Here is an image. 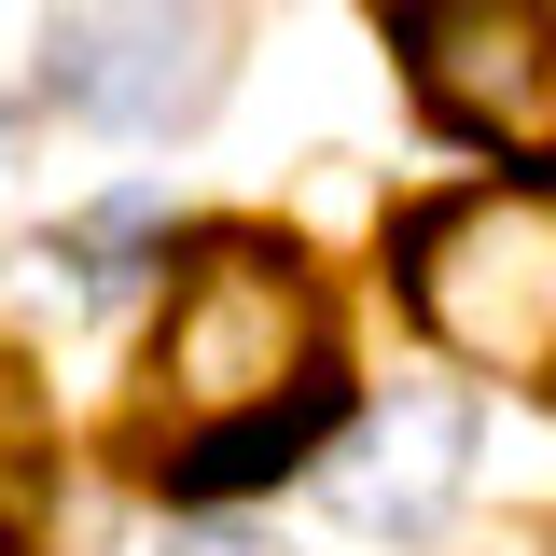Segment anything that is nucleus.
Wrapping results in <instances>:
<instances>
[{
    "instance_id": "f257e3e1",
    "label": "nucleus",
    "mask_w": 556,
    "mask_h": 556,
    "mask_svg": "<svg viewBox=\"0 0 556 556\" xmlns=\"http://www.w3.org/2000/svg\"><path fill=\"white\" fill-rule=\"evenodd\" d=\"M390 278L445 362H473L501 390H556V195L543 181H473V195L404 208Z\"/></svg>"
},
{
    "instance_id": "f03ea898",
    "label": "nucleus",
    "mask_w": 556,
    "mask_h": 556,
    "mask_svg": "<svg viewBox=\"0 0 556 556\" xmlns=\"http://www.w3.org/2000/svg\"><path fill=\"white\" fill-rule=\"evenodd\" d=\"M306 376H334L320 362V278L292 237L265 223H208L181 278H167V320H153V390L167 417H251V404H292Z\"/></svg>"
},
{
    "instance_id": "7ed1b4c3",
    "label": "nucleus",
    "mask_w": 556,
    "mask_h": 556,
    "mask_svg": "<svg viewBox=\"0 0 556 556\" xmlns=\"http://www.w3.org/2000/svg\"><path fill=\"white\" fill-rule=\"evenodd\" d=\"M417 112L501 167H556V0H390Z\"/></svg>"
},
{
    "instance_id": "20e7f679",
    "label": "nucleus",
    "mask_w": 556,
    "mask_h": 556,
    "mask_svg": "<svg viewBox=\"0 0 556 556\" xmlns=\"http://www.w3.org/2000/svg\"><path fill=\"white\" fill-rule=\"evenodd\" d=\"M42 56H56V98L84 126L167 139V126H195L208 98H223L237 28H223V0H70Z\"/></svg>"
},
{
    "instance_id": "39448f33",
    "label": "nucleus",
    "mask_w": 556,
    "mask_h": 556,
    "mask_svg": "<svg viewBox=\"0 0 556 556\" xmlns=\"http://www.w3.org/2000/svg\"><path fill=\"white\" fill-rule=\"evenodd\" d=\"M459 486H473V404H459V390H390L362 473H348V515H362L376 543H431Z\"/></svg>"
},
{
    "instance_id": "423d86ee",
    "label": "nucleus",
    "mask_w": 556,
    "mask_h": 556,
    "mask_svg": "<svg viewBox=\"0 0 556 556\" xmlns=\"http://www.w3.org/2000/svg\"><path fill=\"white\" fill-rule=\"evenodd\" d=\"M348 417V390L334 376H306L292 404H251V417H208L195 445H167V501H223V486H265V473H292L320 431Z\"/></svg>"
},
{
    "instance_id": "0eeeda50",
    "label": "nucleus",
    "mask_w": 556,
    "mask_h": 556,
    "mask_svg": "<svg viewBox=\"0 0 556 556\" xmlns=\"http://www.w3.org/2000/svg\"><path fill=\"white\" fill-rule=\"evenodd\" d=\"M167 556H292V543H251V529H195V543H167Z\"/></svg>"
},
{
    "instance_id": "6e6552de",
    "label": "nucleus",
    "mask_w": 556,
    "mask_h": 556,
    "mask_svg": "<svg viewBox=\"0 0 556 556\" xmlns=\"http://www.w3.org/2000/svg\"><path fill=\"white\" fill-rule=\"evenodd\" d=\"M0 431H28V362L0 348Z\"/></svg>"
}]
</instances>
